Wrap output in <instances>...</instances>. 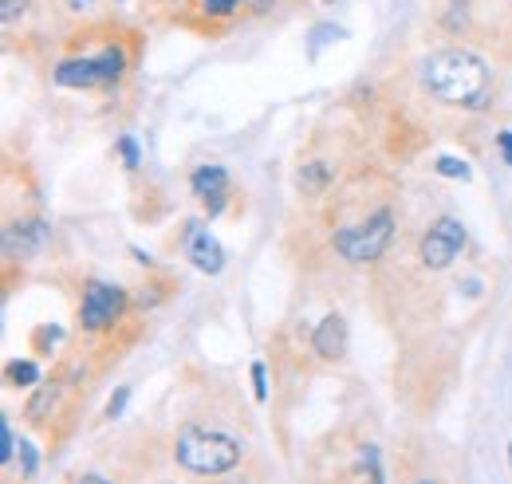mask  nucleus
Segmentation results:
<instances>
[{
    "label": "nucleus",
    "instance_id": "1a4fd4ad",
    "mask_svg": "<svg viewBox=\"0 0 512 484\" xmlns=\"http://www.w3.org/2000/svg\"><path fill=\"white\" fill-rule=\"evenodd\" d=\"M190 189H193V197L201 201V209H205L209 221H217V217L229 209V201H233V178H229V170L217 166V162L197 166L190 174Z\"/></svg>",
    "mask_w": 512,
    "mask_h": 484
},
{
    "label": "nucleus",
    "instance_id": "412c9836",
    "mask_svg": "<svg viewBox=\"0 0 512 484\" xmlns=\"http://www.w3.org/2000/svg\"><path fill=\"white\" fill-rule=\"evenodd\" d=\"M64 484H119V481H111V477H103V473H91V469H83V473H71Z\"/></svg>",
    "mask_w": 512,
    "mask_h": 484
},
{
    "label": "nucleus",
    "instance_id": "0eeeda50",
    "mask_svg": "<svg viewBox=\"0 0 512 484\" xmlns=\"http://www.w3.org/2000/svg\"><path fill=\"white\" fill-rule=\"evenodd\" d=\"M394 473H398L394 484H465L461 469L453 465V457H449L446 449L430 445V441L406 445L398 453V469Z\"/></svg>",
    "mask_w": 512,
    "mask_h": 484
},
{
    "label": "nucleus",
    "instance_id": "f03ea898",
    "mask_svg": "<svg viewBox=\"0 0 512 484\" xmlns=\"http://www.w3.org/2000/svg\"><path fill=\"white\" fill-rule=\"evenodd\" d=\"M418 83L422 95L438 107L449 111H465V115H481L497 103V71L473 48L449 44L434 48L426 60L418 63Z\"/></svg>",
    "mask_w": 512,
    "mask_h": 484
},
{
    "label": "nucleus",
    "instance_id": "9b49d317",
    "mask_svg": "<svg viewBox=\"0 0 512 484\" xmlns=\"http://www.w3.org/2000/svg\"><path fill=\"white\" fill-rule=\"evenodd\" d=\"M52 237V229H48V221H40V217H16V221H4V256L8 260H28V256H36L44 244Z\"/></svg>",
    "mask_w": 512,
    "mask_h": 484
},
{
    "label": "nucleus",
    "instance_id": "a211bd4d",
    "mask_svg": "<svg viewBox=\"0 0 512 484\" xmlns=\"http://www.w3.org/2000/svg\"><path fill=\"white\" fill-rule=\"evenodd\" d=\"M264 374H268V370H264V363L256 359V363L249 366V378H253V398L260 402V406L268 402V378H264Z\"/></svg>",
    "mask_w": 512,
    "mask_h": 484
},
{
    "label": "nucleus",
    "instance_id": "2eb2a0df",
    "mask_svg": "<svg viewBox=\"0 0 512 484\" xmlns=\"http://www.w3.org/2000/svg\"><path fill=\"white\" fill-rule=\"evenodd\" d=\"M36 469H40V453H36V445L28 437H20V473H24V481H32Z\"/></svg>",
    "mask_w": 512,
    "mask_h": 484
},
{
    "label": "nucleus",
    "instance_id": "aec40b11",
    "mask_svg": "<svg viewBox=\"0 0 512 484\" xmlns=\"http://www.w3.org/2000/svg\"><path fill=\"white\" fill-rule=\"evenodd\" d=\"M127 402H130V386H119V390L107 398V422H115V418L127 410Z\"/></svg>",
    "mask_w": 512,
    "mask_h": 484
},
{
    "label": "nucleus",
    "instance_id": "f3484780",
    "mask_svg": "<svg viewBox=\"0 0 512 484\" xmlns=\"http://www.w3.org/2000/svg\"><path fill=\"white\" fill-rule=\"evenodd\" d=\"M115 146H119V154H123V166H127V170H138V162H142L138 142H134L130 134H119V142H115Z\"/></svg>",
    "mask_w": 512,
    "mask_h": 484
},
{
    "label": "nucleus",
    "instance_id": "f257e3e1",
    "mask_svg": "<svg viewBox=\"0 0 512 484\" xmlns=\"http://www.w3.org/2000/svg\"><path fill=\"white\" fill-rule=\"evenodd\" d=\"M170 461L190 484H268V469L253 461L245 410L233 418L186 414L170 433Z\"/></svg>",
    "mask_w": 512,
    "mask_h": 484
},
{
    "label": "nucleus",
    "instance_id": "6e6552de",
    "mask_svg": "<svg viewBox=\"0 0 512 484\" xmlns=\"http://www.w3.org/2000/svg\"><path fill=\"white\" fill-rule=\"evenodd\" d=\"M308 343H312V355H316L320 366H339L347 359V347H351L347 315L343 311H327L320 323L308 327Z\"/></svg>",
    "mask_w": 512,
    "mask_h": 484
},
{
    "label": "nucleus",
    "instance_id": "9d476101",
    "mask_svg": "<svg viewBox=\"0 0 512 484\" xmlns=\"http://www.w3.org/2000/svg\"><path fill=\"white\" fill-rule=\"evenodd\" d=\"M182 252H186V260H190L193 268L205 272V276H217L225 268V248L201 221H190L182 229Z\"/></svg>",
    "mask_w": 512,
    "mask_h": 484
},
{
    "label": "nucleus",
    "instance_id": "39448f33",
    "mask_svg": "<svg viewBox=\"0 0 512 484\" xmlns=\"http://www.w3.org/2000/svg\"><path fill=\"white\" fill-rule=\"evenodd\" d=\"M130 319V296L127 288L111 284V280H87L79 292L75 307V327L87 339H111L127 327Z\"/></svg>",
    "mask_w": 512,
    "mask_h": 484
},
{
    "label": "nucleus",
    "instance_id": "dca6fc26",
    "mask_svg": "<svg viewBox=\"0 0 512 484\" xmlns=\"http://www.w3.org/2000/svg\"><path fill=\"white\" fill-rule=\"evenodd\" d=\"M28 12V0H0V24L4 28H16V20H24Z\"/></svg>",
    "mask_w": 512,
    "mask_h": 484
},
{
    "label": "nucleus",
    "instance_id": "b1692460",
    "mask_svg": "<svg viewBox=\"0 0 512 484\" xmlns=\"http://www.w3.org/2000/svg\"><path fill=\"white\" fill-rule=\"evenodd\" d=\"M91 4H95V0H67V8H71V12H87Z\"/></svg>",
    "mask_w": 512,
    "mask_h": 484
},
{
    "label": "nucleus",
    "instance_id": "20e7f679",
    "mask_svg": "<svg viewBox=\"0 0 512 484\" xmlns=\"http://www.w3.org/2000/svg\"><path fill=\"white\" fill-rule=\"evenodd\" d=\"M130 71V52L123 44H103L83 56H64L52 67V83L71 91H111Z\"/></svg>",
    "mask_w": 512,
    "mask_h": 484
},
{
    "label": "nucleus",
    "instance_id": "6ab92c4d",
    "mask_svg": "<svg viewBox=\"0 0 512 484\" xmlns=\"http://www.w3.org/2000/svg\"><path fill=\"white\" fill-rule=\"evenodd\" d=\"M0 437H4V441H0V461H4V469H8V465H12V453H16V433H12L8 418L0 422Z\"/></svg>",
    "mask_w": 512,
    "mask_h": 484
},
{
    "label": "nucleus",
    "instance_id": "4be33fe9",
    "mask_svg": "<svg viewBox=\"0 0 512 484\" xmlns=\"http://www.w3.org/2000/svg\"><path fill=\"white\" fill-rule=\"evenodd\" d=\"M497 146H501L505 166H512V130H497Z\"/></svg>",
    "mask_w": 512,
    "mask_h": 484
},
{
    "label": "nucleus",
    "instance_id": "423d86ee",
    "mask_svg": "<svg viewBox=\"0 0 512 484\" xmlns=\"http://www.w3.org/2000/svg\"><path fill=\"white\" fill-rule=\"evenodd\" d=\"M465 244H469V233H465V225L457 221V217H434L422 233H418V241H414V264L426 272V276H438V272H449L457 260H461V252H465Z\"/></svg>",
    "mask_w": 512,
    "mask_h": 484
},
{
    "label": "nucleus",
    "instance_id": "ddd939ff",
    "mask_svg": "<svg viewBox=\"0 0 512 484\" xmlns=\"http://www.w3.org/2000/svg\"><path fill=\"white\" fill-rule=\"evenodd\" d=\"M4 378H8V386H36L40 382V366L32 363V359H12V363L4 366Z\"/></svg>",
    "mask_w": 512,
    "mask_h": 484
},
{
    "label": "nucleus",
    "instance_id": "f8f14e48",
    "mask_svg": "<svg viewBox=\"0 0 512 484\" xmlns=\"http://www.w3.org/2000/svg\"><path fill=\"white\" fill-rule=\"evenodd\" d=\"M193 12L197 16H205L209 24H217V20H233L241 8H245V0H190Z\"/></svg>",
    "mask_w": 512,
    "mask_h": 484
},
{
    "label": "nucleus",
    "instance_id": "393cba45",
    "mask_svg": "<svg viewBox=\"0 0 512 484\" xmlns=\"http://www.w3.org/2000/svg\"><path fill=\"white\" fill-rule=\"evenodd\" d=\"M150 484H174V481H150Z\"/></svg>",
    "mask_w": 512,
    "mask_h": 484
},
{
    "label": "nucleus",
    "instance_id": "4468645a",
    "mask_svg": "<svg viewBox=\"0 0 512 484\" xmlns=\"http://www.w3.org/2000/svg\"><path fill=\"white\" fill-rule=\"evenodd\" d=\"M434 170H438L442 178H453V182H469V178H473L469 162H465V158H449V154L434 158Z\"/></svg>",
    "mask_w": 512,
    "mask_h": 484
},
{
    "label": "nucleus",
    "instance_id": "7ed1b4c3",
    "mask_svg": "<svg viewBox=\"0 0 512 484\" xmlns=\"http://www.w3.org/2000/svg\"><path fill=\"white\" fill-rule=\"evenodd\" d=\"M300 484H386L383 445L363 425H347L316 441L300 465Z\"/></svg>",
    "mask_w": 512,
    "mask_h": 484
},
{
    "label": "nucleus",
    "instance_id": "a878e982",
    "mask_svg": "<svg viewBox=\"0 0 512 484\" xmlns=\"http://www.w3.org/2000/svg\"><path fill=\"white\" fill-rule=\"evenodd\" d=\"M509 465H512V445H509Z\"/></svg>",
    "mask_w": 512,
    "mask_h": 484
},
{
    "label": "nucleus",
    "instance_id": "5701e85b",
    "mask_svg": "<svg viewBox=\"0 0 512 484\" xmlns=\"http://www.w3.org/2000/svg\"><path fill=\"white\" fill-rule=\"evenodd\" d=\"M276 0H245V8H253V12H268Z\"/></svg>",
    "mask_w": 512,
    "mask_h": 484
}]
</instances>
